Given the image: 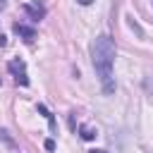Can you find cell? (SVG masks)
Wrapping results in <instances>:
<instances>
[{
    "mask_svg": "<svg viewBox=\"0 0 153 153\" xmlns=\"http://www.w3.org/2000/svg\"><path fill=\"white\" fill-rule=\"evenodd\" d=\"M0 36H2V33H0Z\"/></svg>",
    "mask_w": 153,
    "mask_h": 153,
    "instance_id": "obj_10",
    "label": "cell"
},
{
    "mask_svg": "<svg viewBox=\"0 0 153 153\" xmlns=\"http://www.w3.org/2000/svg\"><path fill=\"white\" fill-rule=\"evenodd\" d=\"M7 69H10V74L14 76L17 84L29 86V74H26V65H24V60H10V62H7Z\"/></svg>",
    "mask_w": 153,
    "mask_h": 153,
    "instance_id": "obj_2",
    "label": "cell"
},
{
    "mask_svg": "<svg viewBox=\"0 0 153 153\" xmlns=\"http://www.w3.org/2000/svg\"><path fill=\"white\" fill-rule=\"evenodd\" d=\"M88 153H108V151H103V148H93V151H88Z\"/></svg>",
    "mask_w": 153,
    "mask_h": 153,
    "instance_id": "obj_8",
    "label": "cell"
},
{
    "mask_svg": "<svg viewBox=\"0 0 153 153\" xmlns=\"http://www.w3.org/2000/svg\"><path fill=\"white\" fill-rule=\"evenodd\" d=\"M76 2H79V5H91L93 0H76Z\"/></svg>",
    "mask_w": 153,
    "mask_h": 153,
    "instance_id": "obj_9",
    "label": "cell"
},
{
    "mask_svg": "<svg viewBox=\"0 0 153 153\" xmlns=\"http://www.w3.org/2000/svg\"><path fill=\"white\" fill-rule=\"evenodd\" d=\"M79 134H81L84 141H93V139L98 136V131H96L93 127H88V124H81V127H79Z\"/></svg>",
    "mask_w": 153,
    "mask_h": 153,
    "instance_id": "obj_5",
    "label": "cell"
},
{
    "mask_svg": "<svg viewBox=\"0 0 153 153\" xmlns=\"http://www.w3.org/2000/svg\"><path fill=\"white\" fill-rule=\"evenodd\" d=\"M24 12H26V14H29L33 22H41V19L45 17V7H43L38 0H31V2H26V5H24Z\"/></svg>",
    "mask_w": 153,
    "mask_h": 153,
    "instance_id": "obj_3",
    "label": "cell"
},
{
    "mask_svg": "<svg viewBox=\"0 0 153 153\" xmlns=\"http://www.w3.org/2000/svg\"><path fill=\"white\" fill-rule=\"evenodd\" d=\"M151 2H153V0H151Z\"/></svg>",
    "mask_w": 153,
    "mask_h": 153,
    "instance_id": "obj_11",
    "label": "cell"
},
{
    "mask_svg": "<svg viewBox=\"0 0 153 153\" xmlns=\"http://www.w3.org/2000/svg\"><path fill=\"white\" fill-rule=\"evenodd\" d=\"M38 112H41V115L48 120V124H50V127H55V120H53V115L48 112V108H45V105H38Z\"/></svg>",
    "mask_w": 153,
    "mask_h": 153,
    "instance_id": "obj_6",
    "label": "cell"
},
{
    "mask_svg": "<svg viewBox=\"0 0 153 153\" xmlns=\"http://www.w3.org/2000/svg\"><path fill=\"white\" fill-rule=\"evenodd\" d=\"M45 148L53 151V148H55V141H53V139H45Z\"/></svg>",
    "mask_w": 153,
    "mask_h": 153,
    "instance_id": "obj_7",
    "label": "cell"
},
{
    "mask_svg": "<svg viewBox=\"0 0 153 153\" xmlns=\"http://www.w3.org/2000/svg\"><path fill=\"white\" fill-rule=\"evenodd\" d=\"M14 33H17L24 43H33V38H36V31H33L31 26H26V24H14Z\"/></svg>",
    "mask_w": 153,
    "mask_h": 153,
    "instance_id": "obj_4",
    "label": "cell"
},
{
    "mask_svg": "<svg viewBox=\"0 0 153 153\" xmlns=\"http://www.w3.org/2000/svg\"><path fill=\"white\" fill-rule=\"evenodd\" d=\"M91 62L96 69V76L103 86V93L115 91V76H112V62H115V43L108 33H100L91 45Z\"/></svg>",
    "mask_w": 153,
    "mask_h": 153,
    "instance_id": "obj_1",
    "label": "cell"
}]
</instances>
